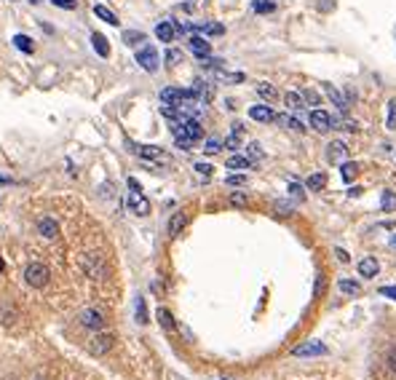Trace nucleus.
Masks as SVG:
<instances>
[{
    "label": "nucleus",
    "instance_id": "obj_31",
    "mask_svg": "<svg viewBox=\"0 0 396 380\" xmlns=\"http://www.w3.org/2000/svg\"><path fill=\"white\" fill-rule=\"evenodd\" d=\"M217 81H222V83H241L244 81V73H222V70H217Z\"/></svg>",
    "mask_w": 396,
    "mask_h": 380
},
{
    "label": "nucleus",
    "instance_id": "obj_21",
    "mask_svg": "<svg viewBox=\"0 0 396 380\" xmlns=\"http://www.w3.org/2000/svg\"><path fill=\"white\" fill-rule=\"evenodd\" d=\"M94 14H97V17L102 19V22H107V25H113V27L118 25V17H115V14L107 9V6H94Z\"/></svg>",
    "mask_w": 396,
    "mask_h": 380
},
{
    "label": "nucleus",
    "instance_id": "obj_50",
    "mask_svg": "<svg viewBox=\"0 0 396 380\" xmlns=\"http://www.w3.org/2000/svg\"><path fill=\"white\" fill-rule=\"evenodd\" d=\"M388 367L396 372V348H391V353H388Z\"/></svg>",
    "mask_w": 396,
    "mask_h": 380
},
{
    "label": "nucleus",
    "instance_id": "obj_16",
    "mask_svg": "<svg viewBox=\"0 0 396 380\" xmlns=\"http://www.w3.org/2000/svg\"><path fill=\"white\" fill-rule=\"evenodd\" d=\"M91 46H94V51H97L102 59L110 57V43H107V38H105V35L94 33V35H91Z\"/></svg>",
    "mask_w": 396,
    "mask_h": 380
},
{
    "label": "nucleus",
    "instance_id": "obj_47",
    "mask_svg": "<svg viewBox=\"0 0 396 380\" xmlns=\"http://www.w3.org/2000/svg\"><path fill=\"white\" fill-rule=\"evenodd\" d=\"M289 193H292L294 198H302V188H300L297 182H289Z\"/></svg>",
    "mask_w": 396,
    "mask_h": 380
},
{
    "label": "nucleus",
    "instance_id": "obj_39",
    "mask_svg": "<svg viewBox=\"0 0 396 380\" xmlns=\"http://www.w3.org/2000/svg\"><path fill=\"white\" fill-rule=\"evenodd\" d=\"M57 9H65V11H73V9H78V0H51Z\"/></svg>",
    "mask_w": 396,
    "mask_h": 380
},
{
    "label": "nucleus",
    "instance_id": "obj_29",
    "mask_svg": "<svg viewBox=\"0 0 396 380\" xmlns=\"http://www.w3.org/2000/svg\"><path fill=\"white\" fill-rule=\"evenodd\" d=\"M201 33L209 35V38H214V35H222L225 27L220 25V22H206V25H201Z\"/></svg>",
    "mask_w": 396,
    "mask_h": 380
},
{
    "label": "nucleus",
    "instance_id": "obj_2",
    "mask_svg": "<svg viewBox=\"0 0 396 380\" xmlns=\"http://www.w3.org/2000/svg\"><path fill=\"white\" fill-rule=\"evenodd\" d=\"M25 281L33 286V289H43V286L49 284V268H46L43 262H30L25 268Z\"/></svg>",
    "mask_w": 396,
    "mask_h": 380
},
{
    "label": "nucleus",
    "instance_id": "obj_27",
    "mask_svg": "<svg viewBox=\"0 0 396 380\" xmlns=\"http://www.w3.org/2000/svg\"><path fill=\"white\" fill-rule=\"evenodd\" d=\"M273 9H276L273 0H252V11L254 14H270Z\"/></svg>",
    "mask_w": 396,
    "mask_h": 380
},
{
    "label": "nucleus",
    "instance_id": "obj_14",
    "mask_svg": "<svg viewBox=\"0 0 396 380\" xmlns=\"http://www.w3.org/2000/svg\"><path fill=\"white\" fill-rule=\"evenodd\" d=\"M38 230H41V236H46V238H57L59 236V222L51 220V217H43V220L38 222Z\"/></svg>",
    "mask_w": 396,
    "mask_h": 380
},
{
    "label": "nucleus",
    "instance_id": "obj_30",
    "mask_svg": "<svg viewBox=\"0 0 396 380\" xmlns=\"http://www.w3.org/2000/svg\"><path fill=\"white\" fill-rule=\"evenodd\" d=\"M145 41V35L139 33V30H126V33H123V43L126 46H139Z\"/></svg>",
    "mask_w": 396,
    "mask_h": 380
},
{
    "label": "nucleus",
    "instance_id": "obj_10",
    "mask_svg": "<svg viewBox=\"0 0 396 380\" xmlns=\"http://www.w3.org/2000/svg\"><path fill=\"white\" fill-rule=\"evenodd\" d=\"M310 126H313L316 131L332 129V115L324 113V110H310Z\"/></svg>",
    "mask_w": 396,
    "mask_h": 380
},
{
    "label": "nucleus",
    "instance_id": "obj_3",
    "mask_svg": "<svg viewBox=\"0 0 396 380\" xmlns=\"http://www.w3.org/2000/svg\"><path fill=\"white\" fill-rule=\"evenodd\" d=\"M134 153H139V158L145 161H153V164H169L172 161V156L166 150H161L155 145H134Z\"/></svg>",
    "mask_w": 396,
    "mask_h": 380
},
{
    "label": "nucleus",
    "instance_id": "obj_36",
    "mask_svg": "<svg viewBox=\"0 0 396 380\" xmlns=\"http://www.w3.org/2000/svg\"><path fill=\"white\" fill-rule=\"evenodd\" d=\"M180 62H182V51H180V49H169V51H166V65H169V67L180 65Z\"/></svg>",
    "mask_w": 396,
    "mask_h": 380
},
{
    "label": "nucleus",
    "instance_id": "obj_12",
    "mask_svg": "<svg viewBox=\"0 0 396 380\" xmlns=\"http://www.w3.org/2000/svg\"><path fill=\"white\" fill-rule=\"evenodd\" d=\"M174 35H177L174 22H161V25H155V38H158V41L172 43V41H174Z\"/></svg>",
    "mask_w": 396,
    "mask_h": 380
},
{
    "label": "nucleus",
    "instance_id": "obj_24",
    "mask_svg": "<svg viewBox=\"0 0 396 380\" xmlns=\"http://www.w3.org/2000/svg\"><path fill=\"white\" fill-rule=\"evenodd\" d=\"M276 121L281 123V126H286V129H292V131H305V126L297 121V118H292V115H276Z\"/></svg>",
    "mask_w": 396,
    "mask_h": 380
},
{
    "label": "nucleus",
    "instance_id": "obj_11",
    "mask_svg": "<svg viewBox=\"0 0 396 380\" xmlns=\"http://www.w3.org/2000/svg\"><path fill=\"white\" fill-rule=\"evenodd\" d=\"M249 118L268 123V121H276V113L270 110V105H254V107H249Z\"/></svg>",
    "mask_w": 396,
    "mask_h": 380
},
{
    "label": "nucleus",
    "instance_id": "obj_7",
    "mask_svg": "<svg viewBox=\"0 0 396 380\" xmlns=\"http://www.w3.org/2000/svg\"><path fill=\"white\" fill-rule=\"evenodd\" d=\"M113 340L115 337L110 335V332H99V335L91 340V353H94V356H105L113 348Z\"/></svg>",
    "mask_w": 396,
    "mask_h": 380
},
{
    "label": "nucleus",
    "instance_id": "obj_25",
    "mask_svg": "<svg viewBox=\"0 0 396 380\" xmlns=\"http://www.w3.org/2000/svg\"><path fill=\"white\" fill-rule=\"evenodd\" d=\"M284 102H286V110H300L302 107V94H297V91H286Z\"/></svg>",
    "mask_w": 396,
    "mask_h": 380
},
{
    "label": "nucleus",
    "instance_id": "obj_28",
    "mask_svg": "<svg viewBox=\"0 0 396 380\" xmlns=\"http://www.w3.org/2000/svg\"><path fill=\"white\" fill-rule=\"evenodd\" d=\"M380 206H383V212H393V209H396V193L393 190H383Z\"/></svg>",
    "mask_w": 396,
    "mask_h": 380
},
{
    "label": "nucleus",
    "instance_id": "obj_41",
    "mask_svg": "<svg viewBox=\"0 0 396 380\" xmlns=\"http://www.w3.org/2000/svg\"><path fill=\"white\" fill-rule=\"evenodd\" d=\"M177 139V147H182V150H193V139H188V137H174Z\"/></svg>",
    "mask_w": 396,
    "mask_h": 380
},
{
    "label": "nucleus",
    "instance_id": "obj_5",
    "mask_svg": "<svg viewBox=\"0 0 396 380\" xmlns=\"http://www.w3.org/2000/svg\"><path fill=\"white\" fill-rule=\"evenodd\" d=\"M81 324L89 329H102L105 327V313L99 311V308H86V311L81 313Z\"/></svg>",
    "mask_w": 396,
    "mask_h": 380
},
{
    "label": "nucleus",
    "instance_id": "obj_35",
    "mask_svg": "<svg viewBox=\"0 0 396 380\" xmlns=\"http://www.w3.org/2000/svg\"><path fill=\"white\" fill-rule=\"evenodd\" d=\"M134 308H137V321H139V324H147V321H150V319H147V311H145V297H137Z\"/></svg>",
    "mask_w": 396,
    "mask_h": 380
},
{
    "label": "nucleus",
    "instance_id": "obj_20",
    "mask_svg": "<svg viewBox=\"0 0 396 380\" xmlns=\"http://www.w3.org/2000/svg\"><path fill=\"white\" fill-rule=\"evenodd\" d=\"M257 94L265 99V102H276L278 99V91H276V86H270V83H257Z\"/></svg>",
    "mask_w": 396,
    "mask_h": 380
},
{
    "label": "nucleus",
    "instance_id": "obj_46",
    "mask_svg": "<svg viewBox=\"0 0 396 380\" xmlns=\"http://www.w3.org/2000/svg\"><path fill=\"white\" fill-rule=\"evenodd\" d=\"M302 99H308L310 105H319V94L316 91H302Z\"/></svg>",
    "mask_w": 396,
    "mask_h": 380
},
{
    "label": "nucleus",
    "instance_id": "obj_23",
    "mask_svg": "<svg viewBox=\"0 0 396 380\" xmlns=\"http://www.w3.org/2000/svg\"><path fill=\"white\" fill-rule=\"evenodd\" d=\"M14 46H17L19 51H25V54H33L35 51L33 38H30V35H17V38H14Z\"/></svg>",
    "mask_w": 396,
    "mask_h": 380
},
{
    "label": "nucleus",
    "instance_id": "obj_33",
    "mask_svg": "<svg viewBox=\"0 0 396 380\" xmlns=\"http://www.w3.org/2000/svg\"><path fill=\"white\" fill-rule=\"evenodd\" d=\"M337 289L343 292V294H359V292H361V286L356 284V281H348V278H343V281L337 284Z\"/></svg>",
    "mask_w": 396,
    "mask_h": 380
},
{
    "label": "nucleus",
    "instance_id": "obj_53",
    "mask_svg": "<svg viewBox=\"0 0 396 380\" xmlns=\"http://www.w3.org/2000/svg\"><path fill=\"white\" fill-rule=\"evenodd\" d=\"M220 380H230V377H220Z\"/></svg>",
    "mask_w": 396,
    "mask_h": 380
},
{
    "label": "nucleus",
    "instance_id": "obj_26",
    "mask_svg": "<svg viewBox=\"0 0 396 380\" xmlns=\"http://www.w3.org/2000/svg\"><path fill=\"white\" fill-rule=\"evenodd\" d=\"M249 166H252V161L246 156H230L228 164H225V169H249Z\"/></svg>",
    "mask_w": 396,
    "mask_h": 380
},
{
    "label": "nucleus",
    "instance_id": "obj_44",
    "mask_svg": "<svg viewBox=\"0 0 396 380\" xmlns=\"http://www.w3.org/2000/svg\"><path fill=\"white\" fill-rule=\"evenodd\" d=\"M324 294V276H316V286H313V297H321Z\"/></svg>",
    "mask_w": 396,
    "mask_h": 380
},
{
    "label": "nucleus",
    "instance_id": "obj_51",
    "mask_svg": "<svg viewBox=\"0 0 396 380\" xmlns=\"http://www.w3.org/2000/svg\"><path fill=\"white\" fill-rule=\"evenodd\" d=\"M0 273H3V260H0Z\"/></svg>",
    "mask_w": 396,
    "mask_h": 380
},
{
    "label": "nucleus",
    "instance_id": "obj_9",
    "mask_svg": "<svg viewBox=\"0 0 396 380\" xmlns=\"http://www.w3.org/2000/svg\"><path fill=\"white\" fill-rule=\"evenodd\" d=\"M190 51L196 54L198 59H204V57H209V51H212V46H209V41L204 35H190Z\"/></svg>",
    "mask_w": 396,
    "mask_h": 380
},
{
    "label": "nucleus",
    "instance_id": "obj_42",
    "mask_svg": "<svg viewBox=\"0 0 396 380\" xmlns=\"http://www.w3.org/2000/svg\"><path fill=\"white\" fill-rule=\"evenodd\" d=\"M193 169H196V172H198L201 177H212V166H209V164H204V161H201V164H196Z\"/></svg>",
    "mask_w": 396,
    "mask_h": 380
},
{
    "label": "nucleus",
    "instance_id": "obj_38",
    "mask_svg": "<svg viewBox=\"0 0 396 380\" xmlns=\"http://www.w3.org/2000/svg\"><path fill=\"white\" fill-rule=\"evenodd\" d=\"M222 145H225V147H228V150H236V147H238V145H241V134H236V131H233V134H230L228 139H225V142H222Z\"/></svg>",
    "mask_w": 396,
    "mask_h": 380
},
{
    "label": "nucleus",
    "instance_id": "obj_32",
    "mask_svg": "<svg viewBox=\"0 0 396 380\" xmlns=\"http://www.w3.org/2000/svg\"><path fill=\"white\" fill-rule=\"evenodd\" d=\"M340 174H343V180L345 182H351L356 174H359V164H351V161H345L343 169H340Z\"/></svg>",
    "mask_w": 396,
    "mask_h": 380
},
{
    "label": "nucleus",
    "instance_id": "obj_22",
    "mask_svg": "<svg viewBox=\"0 0 396 380\" xmlns=\"http://www.w3.org/2000/svg\"><path fill=\"white\" fill-rule=\"evenodd\" d=\"M324 185H327V174H310L308 180H305V188L308 190H324Z\"/></svg>",
    "mask_w": 396,
    "mask_h": 380
},
{
    "label": "nucleus",
    "instance_id": "obj_1",
    "mask_svg": "<svg viewBox=\"0 0 396 380\" xmlns=\"http://www.w3.org/2000/svg\"><path fill=\"white\" fill-rule=\"evenodd\" d=\"M129 198H126V204H129V209L134 214H139V217H147L150 214V201L145 198V193H142V188H139V182L137 180H129Z\"/></svg>",
    "mask_w": 396,
    "mask_h": 380
},
{
    "label": "nucleus",
    "instance_id": "obj_48",
    "mask_svg": "<svg viewBox=\"0 0 396 380\" xmlns=\"http://www.w3.org/2000/svg\"><path fill=\"white\" fill-rule=\"evenodd\" d=\"M335 254H337V260H340V262H351V254H348L345 249H340V246L335 249Z\"/></svg>",
    "mask_w": 396,
    "mask_h": 380
},
{
    "label": "nucleus",
    "instance_id": "obj_43",
    "mask_svg": "<svg viewBox=\"0 0 396 380\" xmlns=\"http://www.w3.org/2000/svg\"><path fill=\"white\" fill-rule=\"evenodd\" d=\"M230 204H233V206H246V196H244V193H233V196H230Z\"/></svg>",
    "mask_w": 396,
    "mask_h": 380
},
{
    "label": "nucleus",
    "instance_id": "obj_6",
    "mask_svg": "<svg viewBox=\"0 0 396 380\" xmlns=\"http://www.w3.org/2000/svg\"><path fill=\"white\" fill-rule=\"evenodd\" d=\"M83 268H86V273L94 276V278L105 276V260H102V254H97V252L86 254V257H83Z\"/></svg>",
    "mask_w": 396,
    "mask_h": 380
},
{
    "label": "nucleus",
    "instance_id": "obj_34",
    "mask_svg": "<svg viewBox=\"0 0 396 380\" xmlns=\"http://www.w3.org/2000/svg\"><path fill=\"white\" fill-rule=\"evenodd\" d=\"M220 150H222V139H217V137L206 139V145H204V153H206V156H214V153H220Z\"/></svg>",
    "mask_w": 396,
    "mask_h": 380
},
{
    "label": "nucleus",
    "instance_id": "obj_4",
    "mask_svg": "<svg viewBox=\"0 0 396 380\" xmlns=\"http://www.w3.org/2000/svg\"><path fill=\"white\" fill-rule=\"evenodd\" d=\"M137 62H139L142 70H147V73H155V70H158V51H155L153 46H142V49L137 51Z\"/></svg>",
    "mask_w": 396,
    "mask_h": 380
},
{
    "label": "nucleus",
    "instance_id": "obj_17",
    "mask_svg": "<svg viewBox=\"0 0 396 380\" xmlns=\"http://www.w3.org/2000/svg\"><path fill=\"white\" fill-rule=\"evenodd\" d=\"M185 225H188V217H185L182 212H174L172 220H169V236H180Z\"/></svg>",
    "mask_w": 396,
    "mask_h": 380
},
{
    "label": "nucleus",
    "instance_id": "obj_49",
    "mask_svg": "<svg viewBox=\"0 0 396 380\" xmlns=\"http://www.w3.org/2000/svg\"><path fill=\"white\" fill-rule=\"evenodd\" d=\"M335 3H337V0H321L319 9H321V11H329V9H335Z\"/></svg>",
    "mask_w": 396,
    "mask_h": 380
},
{
    "label": "nucleus",
    "instance_id": "obj_15",
    "mask_svg": "<svg viewBox=\"0 0 396 380\" xmlns=\"http://www.w3.org/2000/svg\"><path fill=\"white\" fill-rule=\"evenodd\" d=\"M377 270H380V265H377L375 257H364L359 262V276H364V278H375Z\"/></svg>",
    "mask_w": 396,
    "mask_h": 380
},
{
    "label": "nucleus",
    "instance_id": "obj_37",
    "mask_svg": "<svg viewBox=\"0 0 396 380\" xmlns=\"http://www.w3.org/2000/svg\"><path fill=\"white\" fill-rule=\"evenodd\" d=\"M246 158H249V161H260V158H262V150H260L257 142L246 145Z\"/></svg>",
    "mask_w": 396,
    "mask_h": 380
},
{
    "label": "nucleus",
    "instance_id": "obj_13",
    "mask_svg": "<svg viewBox=\"0 0 396 380\" xmlns=\"http://www.w3.org/2000/svg\"><path fill=\"white\" fill-rule=\"evenodd\" d=\"M292 353L294 356H324V353H327V345H321V343H305V345H297Z\"/></svg>",
    "mask_w": 396,
    "mask_h": 380
},
{
    "label": "nucleus",
    "instance_id": "obj_40",
    "mask_svg": "<svg viewBox=\"0 0 396 380\" xmlns=\"http://www.w3.org/2000/svg\"><path fill=\"white\" fill-rule=\"evenodd\" d=\"M225 182H228L230 188H241V185H246V177H244V174H230Z\"/></svg>",
    "mask_w": 396,
    "mask_h": 380
},
{
    "label": "nucleus",
    "instance_id": "obj_8",
    "mask_svg": "<svg viewBox=\"0 0 396 380\" xmlns=\"http://www.w3.org/2000/svg\"><path fill=\"white\" fill-rule=\"evenodd\" d=\"M327 158L332 161V164H337V161H343V164H345V158H348V145L343 142V139L329 142V145H327Z\"/></svg>",
    "mask_w": 396,
    "mask_h": 380
},
{
    "label": "nucleus",
    "instance_id": "obj_19",
    "mask_svg": "<svg viewBox=\"0 0 396 380\" xmlns=\"http://www.w3.org/2000/svg\"><path fill=\"white\" fill-rule=\"evenodd\" d=\"M155 316H158V324H161L166 332H174L177 324H174V316H172V311H169V308H158V313H155Z\"/></svg>",
    "mask_w": 396,
    "mask_h": 380
},
{
    "label": "nucleus",
    "instance_id": "obj_18",
    "mask_svg": "<svg viewBox=\"0 0 396 380\" xmlns=\"http://www.w3.org/2000/svg\"><path fill=\"white\" fill-rule=\"evenodd\" d=\"M327 97L332 99V102H335V107H337L340 113H345V110H348V102H345V97L340 94V91H337L335 86H332V83H327Z\"/></svg>",
    "mask_w": 396,
    "mask_h": 380
},
{
    "label": "nucleus",
    "instance_id": "obj_52",
    "mask_svg": "<svg viewBox=\"0 0 396 380\" xmlns=\"http://www.w3.org/2000/svg\"><path fill=\"white\" fill-rule=\"evenodd\" d=\"M391 244H393V246H396V236H393V238H391Z\"/></svg>",
    "mask_w": 396,
    "mask_h": 380
},
{
    "label": "nucleus",
    "instance_id": "obj_45",
    "mask_svg": "<svg viewBox=\"0 0 396 380\" xmlns=\"http://www.w3.org/2000/svg\"><path fill=\"white\" fill-rule=\"evenodd\" d=\"M380 294H383V297L396 300V286H380Z\"/></svg>",
    "mask_w": 396,
    "mask_h": 380
}]
</instances>
